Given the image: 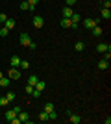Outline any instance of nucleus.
Masks as SVG:
<instances>
[{
    "label": "nucleus",
    "mask_w": 111,
    "mask_h": 124,
    "mask_svg": "<svg viewBox=\"0 0 111 124\" xmlns=\"http://www.w3.org/2000/svg\"><path fill=\"white\" fill-rule=\"evenodd\" d=\"M7 74H9V76H7L9 80H21V70H19L17 67H11Z\"/></svg>",
    "instance_id": "nucleus-1"
},
{
    "label": "nucleus",
    "mask_w": 111,
    "mask_h": 124,
    "mask_svg": "<svg viewBox=\"0 0 111 124\" xmlns=\"http://www.w3.org/2000/svg\"><path fill=\"white\" fill-rule=\"evenodd\" d=\"M43 24H44V19H43L41 15H33V28H37V30H41Z\"/></svg>",
    "instance_id": "nucleus-2"
},
{
    "label": "nucleus",
    "mask_w": 111,
    "mask_h": 124,
    "mask_svg": "<svg viewBox=\"0 0 111 124\" xmlns=\"http://www.w3.org/2000/svg\"><path fill=\"white\" fill-rule=\"evenodd\" d=\"M19 43H21V45H24V46H28V45L32 43V39H30V33H26V31H24V33H21V37H19Z\"/></svg>",
    "instance_id": "nucleus-3"
},
{
    "label": "nucleus",
    "mask_w": 111,
    "mask_h": 124,
    "mask_svg": "<svg viewBox=\"0 0 111 124\" xmlns=\"http://www.w3.org/2000/svg\"><path fill=\"white\" fill-rule=\"evenodd\" d=\"M96 50L100 52V54L109 52V50H111V45H109V43H98V45H96Z\"/></svg>",
    "instance_id": "nucleus-4"
},
{
    "label": "nucleus",
    "mask_w": 111,
    "mask_h": 124,
    "mask_svg": "<svg viewBox=\"0 0 111 124\" xmlns=\"http://www.w3.org/2000/svg\"><path fill=\"white\" fill-rule=\"evenodd\" d=\"M83 26L87 28V30H93L95 26H98V21H96V19H85V21H83Z\"/></svg>",
    "instance_id": "nucleus-5"
},
{
    "label": "nucleus",
    "mask_w": 111,
    "mask_h": 124,
    "mask_svg": "<svg viewBox=\"0 0 111 124\" xmlns=\"http://www.w3.org/2000/svg\"><path fill=\"white\" fill-rule=\"evenodd\" d=\"M61 26H63V28H74V30L78 28V24H72V21H70V19H67V17H63V19H61Z\"/></svg>",
    "instance_id": "nucleus-6"
},
{
    "label": "nucleus",
    "mask_w": 111,
    "mask_h": 124,
    "mask_svg": "<svg viewBox=\"0 0 111 124\" xmlns=\"http://www.w3.org/2000/svg\"><path fill=\"white\" fill-rule=\"evenodd\" d=\"M19 119H21V122H26V124H32V120H30V115L26 113V111H21V113L17 115Z\"/></svg>",
    "instance_id": "nucleus-7"
},
{
    "label": "nucleus",
    "mask_w": 111,
    "mask_h": 124,
    "mask_svg": "<svg viewBox=\"0 0 111 124\" xmlns=\"http://www.w3.org/2000/svg\"><path fill=\"white\" fill-rule=\"evenodd\" d=\"M98 69H100V70H107V69H109V59H104V57H102L100 61H98Z\"/></svg>",
    "instance_id": "nucleus-8"
},
{
    "label": "nucleus",
    "mask_w": 111,
    "mask_h": 124,
    "mask_svg": "<svg viewBox=\"0 0 111 124\" xmlns=\"http://www.w3.org/2000/svg\"><path fill=\"white\" fill-rule=\"evenodd\" d=\"M9 65L19 69V65H21V57H19V56H11V57H9Z\"/></svg>",
    "instance_id": "nucleus-9"
},
{
    "label": "nucleus",
    "mask_w": 111,
    "mask_h": 124,
    "mask_svg": "<svg viewBox=\"0 0 111 124\" xmlns=\"http://www.w3.org/2000/svg\"><path fill=\"white\" fill-rule=\"evenodd\" d=\"M9 83H11V80L7 76H2V78H0V87H9Z\"/></svg>",
    "instance_id": "nucleus-10"
},
{
    "label": "nucleus",
    "mask_w": 111,
    "mask_h": 124,
    "mask_svg": "<svg viewBox=\"0 0 111 124\" xmlns=\"http://www.w3.org/2000/svg\"><path fill=\"white\" fill-rule=\"evenodd\" d=\"M69 117H70L69 120H70L72 124H80V122H81V117H80V115H74V113H70Z\"/></svg>",
    "instance_id": "nucleus-11"
},
{
    "label": "nucleus",
    "mask_w": 111,
    "mask_h": 124,
    "mask_svg": "<svg viewBox=\"0 0 111 124\" xmlns=\"http://www.w3.org/2000/svg\"><path fill=\"white\" fill-rule=\"evenodd\" d=\"M4 26L7 30H13V28H15V19H9V17H7V21L4 22Z\"/></svg>",
    "instance_id": "nucleus-12"
},
{
    "label": "nucleus",
    "mask_w": 111,
    "mask_h": 124,
    "mask_svg": "<svg viewBox=\"0 0 111 124\" xmlns=\"http://www.w3.org/2000/svg\"><path fill=\"white\" fill-rule=\"evenodd\" d=\"M74 11H72V8L70 6H65L63 8V17H67V19H70V15H72Z\"/></svg>",
    "instance_id": "nucleus-13"
},
{
    "label": "nucleus",
    "mask_w": 111,
    "mask_h": 124,
    "mask_svg": "<svg viewBox=\"0 0 111 124\" xmlns=\"http://www.w3.org/2000/svg\"><path fill=\"white\" fill-rule=\"evenodd\" d=\"M37 82H39V78H37L35 74H30V76H28V83H30V85H33V87H35Z\"/></svg>",
    "instance_id": "nucleus-14"
},
{
    "label": "nucleus",
    "mask_w": 111,
    "mask_h": 124,
    "mask_svg": "<svg viewBox=\"0 0 111 124\" xmlns=\"http://www.w3.org/2000/svg\"><path fill=\"white\" fill-rule=\"evenodd\" d=\"M44 87H46V83H44V82H37L33 89H35V91H39V93H43V91H44Z\"/></svg>",
    "instance_id": "nucleus-15"
},
{
    "label": "nucleus",
    "mask_w": 111,
    "mask_h": 124,
    "mask_svg": "<svg viewBox=\"0 0 111 124\" xmlns=\"http://www.w3.org/2000/svg\"><path fill=\"white\" fill-rule=\"evenodd\" d=\"M102 19L109 21V19H111V11H109V9H106V8H102Z\"/></svg>",
    "instance_id": "nucleus-16"
},
{
    "label": "nucleus",
    "mask_w": 111,
    "mask_h": 124,
    "mask_svg": "<svg viewBox=\"0 0 111 124\" xmlns=\"http://www.w3.org/2000/svg\"><path fill=\"white\" fill-rule=\"evenodd\" d=\"M26 2H28V6H30V11H35L37 4H39V0H26Z\"/></svg>",
    "instance_id": "nucleus-17"
},
{
    "label": "nucleus",
    "mask_w": 111,
    "mask_h": 124,
    "mask_svg": "<svg viewBox=\"0 0 111 124\" xmlns=\"http://www.w3.org/2000/svg\"><path fill=\"white\" fill-rule=\"evenodd\" d=\"M4 117H6V120H11L13 117H17V113L13 111V109H9V111H6V115H4Z\"/></svg>",
    "instance_id": "nucleus-18"
},
{
    "label": "nucleus",
    "mask_w": 111,
    "mask_h": 124,
    "mask_svg": "<svg viewBox=\"0 0 111 124\" xmlns=\"http://www.w3.org/2000/svg\"><path fill=\"white\" fill-rule=\"evenodd\" d=\"M102 31H104V30H102L100 26H95V28H93V35H95V37H100Z\"/></svg>",
    "instance_id": "nucleus-19"
},
{
    "label": "nucleus",
    "mask_w": 111,
    "mask_h": 124,
    "mask_svg": "<svg viewBox=\"0 0 111 124\" xmlns=\"http://www.w3.org/2000/svg\"><path fill=\"white\" fill-rule=\"evenodd\" d=\"M6 98L9 100V102H15L17 96H15V93H13V91H7V93H6Z\"/></svg>",
    "instance_id": "nucleus-20"
},
{
    "label": "nucleus",
    "mask_w": 111,
    "mask_h": 124,
    "mask_svg": "<svg viewBox=\"0 0 111 124\" xmlns=\"http://www.w3.org/2000/svg\"><path fill=\"white\" fill-rule=\"evenodd\" d=\"M83 48H85V45H83V43H81V41H78V43H76V45H74V50H76V52H81V50H83Z\"/></svg>",
    "instance_id": "nucleus-21"
},
{
    "label": "nucleus",
    "mask_w": 111,
    "mask_h": 124,
    "mask_svg": "<svg viewBox=\"0 0 111 124\" xmlns=\"http://www.w3.org/2000/svg\"><path fill=\"white\" fill-rule=\"evenodd\" d=\"M44 111H46V113L54 111V104H52V102H46V104H44Z\"/></svg>",
    "instance_id": "nucleus-22"
},
{
    "label": "nucleus",
    "mask_w": 111,
    "mask_h": 124,
    "mask_svg": "<svg viewBox=\"0 0 111 124\" xmlns=\"http://www.w3.org/2000/svg\"><path fill=\"white\" fill-rule=\"evenodd\" d=\"M70 21H72V24H78L80 22V15L78 13H72V15H70Z\"/></svg>",
    "instance_id": "nucleus-23"
},
{
    "label": "nucleus",
    "mask_w": 111,
    "mask_h": 124,
    "mask_svg": "<svg viewBox=\"0 0 111 124\" xmlns=\"http://www.w3.org/2000/svg\"><path fill=\"white\" fill-rule=\"evenodd\" d=\"M7 33H9V30H7L6 26H2V28H0V37H7Z\"/></svg>",
    "instance_id": "nucleus-24"
},
{
    "label": "nucleus",
    "mask_w": 111,
    "mask_h": 124,
    "mask_svg": "<svg viewBox=\"0 0 111 124\" xmlns=\"http://www.w3.org/2000/svg\"><path fill=\"white\" fill-rule=\"evenodd\" d=\"M9 104V100L6 98V96H0V108H4V106H7Z\"/></svg>",
    "instance_id": "nucleus-25"
},
{
    "label": "nucleus",
    "mask_w": 111,
    "mask_h": 124,
    "mask_svg": "<svg viewBox=\"0 0 111 124\" xmlns=\"http://www.w3.org/2000/svg\"><path fill=\"white\" fill-rule=\"evenodd\" d=\"M19 67H21L22 70H26V69L30 67V63H28V61H24V59H21V65H19Z\"/></svg>",
    "instance_id": "nucleus-26"
},
{
    "label": "nucleus",
    "mask_w": 111,
    "mask_h": 124,
    "mask_svg": "<svg viewBox=\"0 0 111 124\" xmlns=\"http://www.w3.org/2000/svg\"><path fill=\"white\" fill-rule=\"evenodd\" d=\"M24 93H26V94H32V93H33V85H30V83H28L26 87H24Z\"/></svg>",
    "instance_id": "nucleus-27"
},
{
    "label": "nucleus",
    "mask_w": 111,
    "mask_h": 124,
    "mask_svg": "<svg viewBox=\"0 0 111 124\" xmlns=\"http://www.w3.org/2000/svg\"><path fill=\"white\" fill-rule=\"evenodd\" d=\"M58 119V113H56V111H50V113H48V120H56Z\"/></svg>",
    "instance_id": "nucleus-28"
},
{
    "label": "nucleus",
    "mask_w": 111,
    "mask_h": 124,
    "mask_svg": "<svg viewBox=\"0 0 111 124\" xmlns=\"http://www.w3.org/2000/svg\"><path fill=\"white\" fill-rule=\"evenodd\" d=\"M102 8L109 9V8H111V0H102Z\"/></svg>",
    "instance_id": "nucleus-29"
},
{
    "label": "nucleus",
    "mask_w": 111,
    "mask_h": 124,
    "mask_svg": "<svg viewBox=\"0 0 111 124\" xmlns=\"http://www.w3.org/2000/svg\"><path fill=\"white\" fill-rule=\"evenodd\" d=\"M39 120H43V122H44V120H48V113H46V111H43V113L39 115Z\"/></svg>",
    "instance_id": "nucleus-30"
},
{
    "label": "nucleus",
    "mask_w": 111,
    "mask_h": 124,
    "mask_svg": "<svg viewBox=\"0 0 111 124\" xmlns=\"http://www.w3.org/2000/svg\"><path fill=\"white\" fill-rule=\"evenodd\" d=\"M6 21H7V15H6V13H0V24H4Z\"/></svg>",
    "instance_id": "nucleus-31"
},
{
    "label": "nucleus",
    "mask_w": 111,
    "mask_h": 124,
    "mask_svg": "<svg viewBox=\"0 0 111 124\" xmlns=\"http://www.w3.org/2000/svg\"><path fill=\"white\" fill-rule=\"evenodd\" d=\"M21 9H24V11H26V9H30V6H28V2H26V0H24V2H21Z\"/></svg>",
    "instance_id": "nucleus-32"
},
{
    "label": "nucleus",
    "mask_w": 111,
    "mask_h": 124,
    "mask_svg": "<svg viewBox=\"0 0 111 124\" xmlns=\"http://www.w3.org/2000/svg\"><path fill=\"white\" fill-rule=\"evenodd\" d=\"M65 2H67V6H70V8H72V6L76 4V2H78V0H65Z\"/></svg>",
    "instance_id": "nucleus-33"
},
{
    "label": "nucleus",
    "mask_w": 111,
    "mask_h": 124,
    "mask_svg": "<svg viewBox=\"0 0 111 124\" xmlns=\"http://www.w3.org/2000/svg\"><path fill=\"white\" fill-rule=\"evenodd\" d=\"M32 96H33V98H39V96H41V93H39V91H35V89H33V93H32Z\"/></svg>",
    "instance_id": "nucleus-34"
},
{
    "label": "nucleus",
    "mask_w": 111,
    "mask_h": 124,
    "mask_svg": "<svg viewBox=\"0 0 111 124\" xmlns=\"http://www.w3.org/2000/svg\"><path fill=\"white\" fill-rule=\"evenodd\" d=\"M28 48H30V50H35V48H37V45H35V43H30V45H28Z\"/></svg>",
    "instance_id": "nucleus-35"
},
{
    "label": "nucleus",
    "mask_w": 111,
    "mask_h": 124,
    "mask_svg": "<svg viewBox=\"0 0 111 124\" xmlns=\"http://www.w3.org/2000/svg\"><path fill=\"white\" fill-rule=\"evenodd\" d=\"M13 111H15V113L19 115V113H21V111H22V109H21V106H15V108H13Z\"/></svg>",
    "instance_id": "nucleus-36"
},
{
    "label": "nucleus",
    "mask_w": 111,
    "mask_h": 124,
    "mask_svg": "<svg viewBox=\"0 0 111 124\" xmlns=\"http://www.w3.org/2000/svg\"><path fill=\"white\" fill-rule=\"evenodd\" d=\"M2 76H4V72H2V70H0V78H2Z\"/></svg>",
    "instance_id": "nucleus-37"
}]
</instances>
